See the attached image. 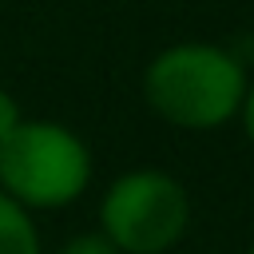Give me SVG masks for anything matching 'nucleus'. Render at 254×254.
Wrapping results in <instances>:
<instances>
[{
	"mask_svg": "<svg viewBox=\"0 0 254 254\" xmlns=\"http://www.w3.org/2000/svg\"><path fill=\"white\" fill-rule=\"evenodd\" d=\"M91 183L87 143L52 119H24L0 143V190L24 210L75 202Z\"/></svg>",
	"mask_w": 254,
	"mask_h": 254,
	"instance_id": "2",
	"label": "nucleus"
},
{
	"mask_svg": "<svg viewBox=\"0 0 254 254\" xmlns=\"http://www.w3.org/2000/svg\"><path fill=\"white\" fill-rule=\"evenodd\" d=\"M147 107L187 131H210L238 119L246 95L242 64L206 40H183L163 48L143 71Z\"/></svg>",
	"mask_w": 254,
	"mask_h": 254,
	"instance_id": "1",
	"label": "nucleus"
},
{
	"mask_svg": "<svg viewBox=\"0 0 254 254\" xmlns=\"http://www.w3.org/2000/svg\"><path fill=\"white\" fill-rule=\"evenodd\" d=\"M246 254H254V242H250V250H246Z\"/></svg>",
	"mask_w": 254,
	"mask_h": 254,
	"instance_id": "8",
	"label": "nucleus"
},
{
	"mask_svg": "<svg viewBox=\"0 0 254 254\" xmlns=\"http://www.w3.org/2000/svg\"><path fill=\"white\" fill-rule=\"evenodd\" d=\"M190 226V198L187 187L159 171L139 167L103 190L99 202V234L119 254H163L171 250Z\"/></svg>",
	"mask_w": 254,
	"mask_h": 254,
	"instance_id": "3",
	"label": "nucleus"
},
{
	"mask_svg": "<svg viewBox=\"0 0 254 254\" xmlns=\"http://www.w3.org/2000/svg\"><path fill=\"white\" fill-rule=\"evenodd\" d=\"M20 123H24V115H20V103H16L8 91H0V143H4V139H8V135L20 127Z\"/></svg>",
	"mask_w": 254,
	"mask_h": 254,
	"instance_id": "6",
	"label": "nucleus"
},
{
	"mask_svg": "<svg viewBox=\"0 0 254 254\" xmlns=\"http://www.w3.org/2000/svg\"><path fill=\"white\" fill-rule=\"evenodd\" d=\"M238 119H242V131H246V139L254 143V83H246V95H242Z\"/></svg>",
	"mask_w": 254,
	"mask_h": 254,
	"instance_id": "7",
	"label": "nucleus"
},
{
	"mask_svg": "<svg viewBox=\"0 0 254 254\" xmlns=\"http://www.w3.org/2000/svg\"><path fill=\"white\" fill-rule=\"evenodd\" d=\"M0 254H40V234L32 222V210L12 202L0 190Z\"/></svg>",
	"mask_w": 254,
	"mask_h": 254,
	"instance_id": "4",
	"label": "nucleus"
},
{
	"mask_svg": "<svg viewBox=\"0 0 254 254\" xmlns=\"http://www.w3.org/2000/svg\"><path fill=\"white\" fill-rule=\"evenodd\" d=\"M60 254H119V250H115L103 234H75V238L64 242Z\"/></svg>",
	"mask_w": 254,
	"mask_h": 254,
	"instance_id": "5",
	"label": "nucleus"
}]
</instances>
